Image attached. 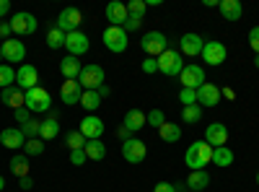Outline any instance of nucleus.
Masks as SVG:
<instances>
[{
  "label": "nucleus",
  "instance_id": "49",
  "mask_svg": "<svg viewBox=\"0 0 259 192\" xmlns=\"http://www.w3.org/2000/svg\"><path fill=\"white\" fill-rule=\"evenodd\" d=\"M11 13V0H0V18H6Z\"/></svg>",
  "mask_w": 259,
  "mask_h": 192
},
{
  "label": "nucleus",
  "instance_id": "20",
  "mask_svg": "<svg viewBox=\"0 0 259 192\" xmlns=\"http://www.w3.org/2000/svg\"><path fill=\"white\" fill-rule=\"evenodd\" d=\"M0 145L11 148V151H18V148L26 145V135L21 133V127H6V130L0 133Z\"/></svg>",
  "mask_w": 259,
  "mask_h": 192
},
{
  "label": "nucleus",
  "instance_id": "7",
  "mask_svg": "<svg viewBox=\"0 0 259 192\" xmlns=\"http://www.w3.org/2000/svg\"><path fill=\"white\" fill-rule=\"evenodd\" d=\"M148 156V145L140 138H127L122 140V159L130 164H143Z\"/></svg>",
  "mask_w": 259,
  "mask_h": 192
},
{
  "label": "nucleus",
  "instance_id": "5",
  "mask_svg": "<svg viewBox=\"0 0 259 192\" xmlns=\"http://www.w3.org/2000/svg\"><path fill=\"white\" fill-rule=\"evenodd\" d=\"M104 78H106L104 68H101V65H94V62H91V65H83L78 83L83 86V91H99V86H104Z\"/></svg>",
  "mask_w": 259,
  "mask_h": 192
},
{
  "label": "nucleus",
  "instance_id": "22",
  "mask_svg": "<svg viewBox=\"0 0 259 192\" xmlns=\"http://www.w3.org/2000/svg\"><path fill=\"white\" fill-rule=\"evenodd\" d=\"M127 18H130L127 3H122V0H114V3L106 6V21H109V26H124Z\"/></svg>",
  "mask_w": 259,
  "mask_h": 192
},
{
  "label": "nucleus",
  "instance_id": "27",
  "mask_svg": "<svg viewBox=\"0 0 259 192\" xmlns=\"http://www.w3.org/2000/svg\"><path fill=\"white\" fill-rule=\"evenodd\" d=\"M184 184H187L189 192H202L210 184V174L205 172V169H200V172H189V177H187Z\"/></svg>",
  "mask_w": 259,
  "mask_h": 192
},
{
  "label": "nucleus",
  "instance_id": "57",
  "mask_svg": "<svg viewBox=\"0 0 259 192\" xmlns=\"http://www.w3.org/2000/svg\"><path fill=\"white\" fill-rule=\"evenodd\" d=\"M0 47H3V42H0Z\"/></svg>",
  "mask_w": 259,
  "mask_h": 192
},
{
  "label": "nucleus",
  "instance_id": "46",
  "mask_svg": "<svg viewBox=\"0 0 259 192\" xmlns=\"http://www.w3.org/2000/svg\"><path fill=\"white\" fill-rule=\"evenodd\" d=\"M85 161H89L85 159V151H70V164L73 166H83Z\"/></svg>",
  "mask_w": 259,
  "mask_h": 192
},
{
  "label": "nucleus",
  "instance_id": "11",
  "mask_svg": "<svg viewBox=\"0 0 259 192\" xmlns=\"http://www.w3.org/2000/svg\"><path fill=\"white\" fill-rule=\"evenodd\" d=\"M36 26H39V24H36V16H34V13H26V11L13 13V18H11V29H13V34H18V36L34 34Z\"/></svg>",
  "mask_w": 259,
  "mask_h": 192
},
{
  "label": "nucleus",
  "instance_id": "40",
  "mask_svg": "<svg viewBox=\"0 0 259 192\" xmlns=\"http://www.w3.org/2000/svg\"><path fill=\"white\" fill-rule=\"evenodd\" d=\"M163 122H166V114H163L161 109H150V112H148V125H150V127H156V130H158Z\"/></svg>",
  "mask_w": 259,
  "mask_h": 192
},
{
  "label": "nucleus",
  "instance_id": "29",
  "mask_svg": "<svg viewBox=\"0 0 259 192\" xmlns=\"http://www.w3.org/2000/svg\"><path fill=\"white\" fill-rule=\"evenodd\" d=\"M11 172L18 177V179H24V177H29V156L26 153H16L13 159H11Z\"/></svg>",
  "mask_w": 259,
  "mask_h": 192
},
{
  "label": "nucleus",
  "instance_id": "28",
  "mask_svg": "<svg viewBox=\"0 0 259 192\" xmlns=\"http://www.w3.org/2000/svg\"><path fill=\"white\" fill-rule=\"evenodd\" d=\"M158 135H161V140L163 143H177L179 138H182V125H177V122H163L161 127H158Z\"/></svg>",
  "mask_w": 259,
  "mask_h": 192
},
{
  "label": "nucleus",
  "instance_id": "25",
  "mask_svg": "<svg viewBox=\"0 0 259 192\" xmlns=\"http://www.w3.org/2000/svg\"><path fill=\"white\" fill-rule=\"evenodd\" d=\"M218 8H221V16H223L226 21H239L241 13H244L241 0H221Z\"/></svg>",
  "mask_w": 259,
  "mask_h": 192
},
{
  "label": "nucleus",
  "instance_id": "3",
  "mask_svg": "<svg viewBox=\"0 0 259 192\" xmlns=\"http://www.w3.org/2000/svg\"><path fill=\"white\" fill-rule=\"evenodd\" d=\"M140 47H143V52L148 55V57H161L166 50H168V39H166V34L163 31H148V34H143V39H140Z\"/></svg>",
  "mask_w": 259,
  "mask_h": 192
},
{
  "label": "nucleus",
  "instance_id": "33",
  "mask_svg": "<svg viewBox=\"0 0 259 192\" xmlns=\"http://www.w3.org/2000/svg\"><path fill=\"white\" fill-rule=\"evenodd\" d=\"M13 83H16V70L8 65V62H0V91L13 86Z\"/></svg>",
  "mask_w": 259,
  "mask_h": 192
},
{
  "label": "nucleus",
  "instance_id": "18",
  "mask_svg": "<svg viewBox=\"0 0 259 192\" xmlns=\"http://www.w3.org/2000/svg\"><path fill=\"white\" fill-rule=\"evenodd\" d=\"M0 101L16 112V109H21V106H26V91H21L16 83H13V86H8V89L0 91Z\"/></svg>",
  "mask_w": 259,
  "mask_h": 192
},
{
  "label": "nucleus",
  "instance_id": "35",
  "mask_svg": "<svg viewBox=\"0 0 259 192\" xmlns=\"http://www.w3.org/2000/svg\"><path fill=\"white\" fill-rule=\"evenodd\" d=\"M47 47H50V50H60V47H65V31H60L57 26L50 29V31H47Z\"/></svg>",
  "mask_w": 259,
  "mask_h": 192
},
{
  "label": "nucleus",
  "instance_id": "41",
  "mask_svg": "<svg viewBox=\"0 0 259 192\" xmlns=\"http://www.w3.org/2000/svg\"><path fill=\"white\" fill-rule=\"evenodd\" d=\"M179 101H182L184 106L197 104V91H194V89H182V91H179Z\"/></svg>",
  "mask_w": 259,
  "mask_h": 192
},
{
  "label": "nucleus",
  "instance_id": "42",
  "mask_svg": "<svg viewBox=\"0 0 259 192\" xmlns=\"http://www.w3.org/2000/svg\"><path fill=\"white\" fill-rule=\"evenodd\" d=\"M140 70H143L145 75L158 73V60H156V57H145V60H143V65H140Z\"/></svg>",
  "mask_w": 259,
  "mask_h": 192
},
{
  "label": "nucleus",
  "instance_id": "6",
  "mask_svg": "<svg viewBox=\"0 0 259 192\" xmlns=\"http://www.w3.org/2000/svg\"><path fill=\"white\" fill-rule=\"evenodd\" d=\"M26 109L29 112H50L52 109V96L47 89L34 86L31 91H26Z\"/></svg>",
  "mask_w": 259,
  "mask_h": 192
},
{
  "label": "nucleus",
  "instance_id": "4",
  "mask_svg": "<svg viewBox=\"0 0 259 192\" xmlns=\"http://www.w3.org/2000/svg\"><path fill=\"white\" fill-rule=\"evenodd\" d=\"M101 39H104V47L109 52H114V55H122L127 50V45H130V34L122 26H106Z\"/></svg>",
  "mask_w": 259,
  "mask_h": 192
},
{
  "label": "nucleus",
  "instance_id": "14",
  "mask_svg": "<svg viewBox=\"0 0 259 192\" xmlns=\"http://www.w3.org/2000/svg\"><path fill=\"white\" fill-rule=\"evenodd\" d=\"M0 55H3L6 62H24L26 60V45L21 39H6L3 47H0Z\"/></svg>",
  "mask_w": 259,
  "mask_h": 192
},
{
  "label": "nucleus",
  "instance_id": "12",
  "mask_svg": "<svg viewBox=\"0 0 259 192\" xmlns=\"http://www.w3.org/2000/svg\"><path fill=\"white\" fill-rule=\"evenodd\" d=\"M89 47H91V39H89V34H83V31L65 34V50H68V55L80 57V55L89 52Z\"/></svg>",
  "mask_w": 259,
  "mask_h": 192
},
{
  "label": "nucleus",
  "instance_id": "21",
  "mask_svg": "<svg viewBox=\"0 0 259 192\" xmlns=\"http://www.w3.org/2000/svg\"><path fill=\"white\" fill-rule=\"evenodd\" d=\"M80 96H83V86H80L78 81H65L62 86H60V99H62V104H68V106L80 104Z\"/></svg>",
  "mask_w": 259,
  "mask_h": 192
},
{
  "label": "nucleus",
  "instance_id": "39",
  "mask_svg": "<svg viewBox=\"0 0 259 192\" xmlns=\"http://www.w3.org/2000/svg\"><path fill=\"white\" fill-rule=\"evenodd\" d=\"M145 0H130V3H127V13L130 16H135V18H143L145 16Z\"/></svg>",
  "mask_w": 259,
  "mask_h": 192
},
{
  "label": "nucleus",
  "instance_id": "30",
  "mask_svg": "<svg viewBox=\"0 0 259 192\" xmlns=\"http://www.w3.org/2000/svg\"><path fill=\"white\" fill-rule=\"evenodd\" d=\"M83 151H85V159H89V161H104V156H106V145H104L101 140H89Z\"/></svg>",
  "mask_w": 259,
  "mask_h": 192
},
{
  "label": "nucleus",
  "instance_id": "17",
  "mask_svg": "<svg viewBox=\"0 0 259 192\" xmlns=\"http://www.w3.org/2000/svg\"><path fill=\"white\" fill-rule=\"evenodd\" d=\"M221 89L218 86H215V83H202V86L197 89V104L200 106H210V109H212V106H218L221 104Z\"/></svg>",
  "mask_w": 259,
  "mask_h": 192
},
{
  "label": "nucleus",
  "instance_id": "26",
  "mask_svg": "<svg viewBox=\"0 0 259 192\" xmlns=\"http://www.w3.org/2000/svg\"><path fill=\"white\" fill-rule=\"evenodd\" d=\"M60 135V122H57V112H50L47 120H41V127H39V138L41 140H52Z\"/></svg>",
  "mask_w": 259,
  "mask_h": 192
},
{
  "label": "nucleus",
  "instance_id": "16",
  "mask_svg": "<svg viewBox=\"0 0 259 192\" xmlns=\"http://www.w3.org/2000/svg\"><path fill=\"white\" fill-rule=\"evenodd\" d=\"M226 140H228V127L223 122H212L205 127V143L207 145L221 148V145H226Z\"/></svg>",
  "mask_w": 259,
  "mask_h": 192
},
{
  "label": "nucleus",
  "instance_id": "10",
  "mask_svg": "<svg viewBox=\"0 0 259 192\" xmlns=\"http://www.w3.org/2000/svg\"><path fill=\"white\" fill-rule=\"evenodd\" d=\"M179 81H182V89H194V91H197L205 83V68L194 65V62H187L182 75H179Z\"/></svg>",
  "mask_w": 259,
  "mask_h": 192
},
{
  "label": "nucleus",
  "instance_id": "52",
  "mask_svg": "<svg viewBox=\"0 0 259 192\" xmlns=\"http://www.w3.org/2000/svg\"><path fill=\"white\" fill-rule=\"evenodd\" d=\"M202 6H207V8H215V6H218V0H202Z\"/></svg>",
  "mask_w": 259,
  "mask_h": 192
},
{
  "label": "nucleus",
  "instance_id": "38",
  "mask_svg": "<svg viewBox=\"0 0 259 192\" xmlns=\"http://www.w3.org/2000/svg\"><path fill=\"white\" fill-rule=\"evenodd\" d=\"M39 127H41V120H29L26 125H21V133L26 135V140H31V138H39Z\"/></svg>",
  "mask_w": 259,
  "mask_h": 192
},
{
  "label": "nucleus",
  "instance_id": "9",
  "mask_svg": "<svg viewBox=\"0 0 259 192\" xmlns=\"http://www.w3.org/2000/svg\"><path fill=\"white\" fill-rule=\"evenodd\" d=\"M80 24H83V13L78 8H62L60 16H57V29L65 31V34L80 31Z\"/></svg>",
  "mask_w": 259,
  "mask_h": 192
},
{
  "label": "nucleus",
  "instance_id": "31",
  "mask_svg": "<svg viewBox=\"0 0 259 192\" xmlns=\"http://www.w3.org/2000/svg\"><path fill=\"white\" fill-rule=\"evenodd\" d=\"M80 106L89 114H94L99 106H101V96H99V91H83V96H80Z\"/></svg>",
  "mask_w": 259,
  "mask_h": 192
},
{
  "label": "nucleus",
  "instance_id": "45",
  "mask_svg": "<svg viewBox=\"0 0 259 192\" xmlns=\"http://www.w3.org/2000/svg\"><path fill=\"white\" fill-rule=\"evenodd\" d=\"M249 47L259 55V26H254V29L249 31Z\"/></svg>",
  "mask_w": 259,
  "mask_h": 192
},
{
  "label": "nucleus",
  "instance_id": "36",
  "mask_svg": "<svg viewBox=\"0 0 259 192\" xmlns=\"http://www.w3.org/2000/svg\"><path fill=\"white\" fill-rule=\"evenodd\" d=\"M85 143H89V140H85V138H83L78 130L68 133V138H65V145H68L70 151H83V148H85Z\"/></svg>",
  "mask_w": 259,
  "mask_h": 192
},
{
  "label": "nucleus",
  "instance_id": "53",
  "mask_svg": "<svg viewBox=\"0 0 259 192\" xmlns=\"http://www.w3.org/2000/svg\"><path fill=\"white\" fill-rule=\"evenodd\" d=\"M221 94H223V96H228V99H233V96H236V94H233V89H223Z\"/></svg>",
  "mask_w": 259,
  "mask_h": 192
},
{
  "label": "nucleus",
  "instance_id": "37",
  "mask_svg": "<svg viewBox=\"0 0 259 192\" xmlns=\"http://www.w3.org/2000/svg\"><path fill=\"white\" fill-rule=\"evenodd\" d=\"M24 151H26V156H41V153H45V140H41V138H31V140H26Z\"/></svg>",
  "mask_w": 259,
  "mask_h": 192
},
{
  "label": "nucleus",
  "instance_id": "54",
  "mask_svg": "<svg viewBox=\"0 0 259 192\" xmlns=\"http://www.w3.org/2000/svg\"><path fill=\"white\" fill-rule=\"evenodd\" d=\"M3 187H6V179H3V177H0V192H3Z\"/></svg>",
  "mask_w": 259,
  "mask_h": 192
},
{
  "label": "nucleus",
  "instance_id": "13",
  "mask_svg": "<svg viewBox=\"0 0 259 192\" xmlns=\"http://www.w3.org/2000/svg\"><path fill=\"white\" fill-rule=\"evenodd\" d=\"M78 133H80L85 140H101V135H104V122H101V117H96V114H85V117L80 120Z\"/></svg>",
  "mask_w": 259,
  "mask_h": 192
},
{
  "label": "nucleus",
  "instance_id": "2",
  "mask_svg": "<svg viewBox=\"0 0 259 192\" xmlns=\"http://www.w3.org/2000/svg\"><path fill=\"white\" fill-rule=\"evenodd\" d=\"M184 57H182V52H177V50H166L161 57H158V73H163V75H168V78H174V75H182V70H184Z\"/></svg>",
  "mask_w": 259,
  "mask_h": 192
},
{
  "label": "nucleus",
  "instance_id": "19",
  "mask_svg": "<svg viewBox=\"0 0 259 192\" xmlns=\"http://www.w3.org/2000/svg\"><path fill=\"white\" fill-rule=\"evenodd\" d=\"M202 47H205V39H202L200 34H194V31H189V34H184V36L179 39V50H182V55H189V57L202 55Z\"/></svg>",
  "mask_w": 259,
  "mask_h": 192
},
{
  "label": "nucleus",
  "instance_id": "56",
  "mask_svg": "<svg viewBox=\"0 0 259 192\" xmlns=\"http://www.w3.org/2000/svg\"><path fill=\"white\" fill-rule=\"evenodd\" d=\"M256 184H259V172H256Z\"/></svg>",
  "mask_w": 259,
  "mask_h": 192
},
{
  "label": "nucleus",
  "instance_id": "47",
  "mask_svg": "<svg viewBox=\"0 0 259 192\" xmlns=\"http://www.w3.org/2000/svg\"><path fill=\"white\" fill-rule=\"evenodd\" d=\"M11 34H13V29H11V21H0V42L11 39Z\"/></svg>",
  "mask_w": 259,
  "mask_h": 192
},
{
  "label": "nucleus",
  "instance_id": "8",
  "mask_svg": "<svg viewBox=\"0 0 259 192\" xmlns=\"http://www.w3.org/2000/svg\"><path fill=\"white\" fill-rule=\"evenodd\" d=\"M226 57H228V50H226L223 42H215V39L205 42V47H202V60L207 62L210 68H218V65H223Z\"/></svg>",
  "mask_w": 259,
  "mask_h": 192
},
{
  "label": "nucleus",
  "instance_id": "15",
  "mask_svg": "<svg viewBox=\"0 0 259 192\" xmlns=\"http://www.w3.org/2000/svg\"><path fill=\"white\" fill-rule=\"evenodd\" d=\"M16 86L21 91H31L34 86H39V70L34 65H29V62H24V65L16 70Z\"/></svg>",
  "mask_w": 259,
  "mask_h": 192
},
{
  "label": "nucleus",
  "instance_id": "1",
  "mask_svg": "<svg viewBox=\"0 0 259 192\" xmlns=\"http://www.w3.org/2000/svg\"><path fill=\"white\" fill-rule=\"evenodd\" d=\"M210 161H212V145H207L205 140H194L184 153V164L189 166V172H200Z\"/></svg>",
  "mask_w": 259,
  "mask_h": 192
},
{
  "label": "nucleus",
  "instance_id": "44",
  "mask_svg": "<svg viewBox=\"0 0 259 192\" xmlns=\"http://www.w3.org/2000/svg\"><path fill=\"white\" fill-rule=\"evenodd\" d=\"M13 117H16V122H18V125H26V122L31 120V112L26 109V106H21V109H16V112H13Z\"/></svg>",
  "mask_w": 259,
  "mask_h": 192
},
{
  "label": "nucleus",
  "instance_id": "55",
  "mask_svg": "<svg viewBox=\"0 0 259 192\" xmlns=\"http://www.w3.org/2000/svg\"><path fill=\"white\" fill-rule=\"evenodd\" d=\"M254 65H256V68H259V55H256V60H254Z\"/></svg>",
  "mask_w": 259,
  "mask_h": 192
},
{
  "label": "nucleus",
  "instance_id": "23",
  "mask_svg": "<svg viewBox=\"0 0 259 192\" xmlns=\"http://www.w3.org/2000/svg\"><path fill=\"white\" fill-rule=\"evenodd\" d=\"M80 70H83V65H80L78 57L68 55V57L60 60V73H62L65 81H78V78H80Z\"/></svg>",
  "mask_w": 259,
  "mask_h": 192
},
{
  "label": "nucleus",
  "instance_id": "32",
  "mask_svg": "<svg viewBox=\"0 0 259 192\" xmlns=\"http://www.w3.org/2000/svg\"><path fill=\"white\" fill-rule=\"evenodd\" d=\"M212 164H215V166H231V164H233V151H231L228 145L212 148Z\"/></svg>",
  "mask_w": 259,
  "mask_h": 192
},
{
  "label": "nucleus",
  "instance_id": "24",
  "mask_svg": "<svg viewBox=\"0 0 259 192\" xmlns=\"http://www.w3.org/2000/svg\"><path fill=\"white\" fill-rule=\"evenodd\" d=\"M145 125H148V114L143 109H130L122 122V127H127V133H140Z\"/></svg>",
  "mask_w": 259,
  "mask_h": 192
},
{
  "label": "nucleus",
  "instance_id": "34",
  "mask_svg": "<svg viewBox=\"0 0 259 192\" xmlns=\"http://www.w3.org/2000/svg\"><path fill=\"white\" fill-rule=\"evenodd\" d=\"M182 120H184L187 125H194V122H200V120H202V106H200V104L184 106V109H182Z\"/></svg>",
  "mask_w": 259,
  "mask_h": 192
},
{
  "label": "nucleus",
  "instance_id": "51",
  "mask_svg": "<svg viewBox=\"0 0 259 192\" xmlns=\"http://www.w3.org/2000/svg\"><path fill=\"white\" fill-rule=\"evenodd\" d=\"M112 94V89H109V83H104V86H99V96L101 99H106V96H109Z\"/></svg>",
  "mask_w": 259,
  "mask_h": 192
},
{
  "label": "nucleus",
  "instance_id": "43",
  "mask_svg": "<svg viewBox=\"0 0 259 192\" xmlns=\"http://www.w3.org/2000/svg\"><path fill=\"white\" fill-rule=\"evenodd\" d=\"M140 26H143V18H135V16H130V18L124 21V26H122V29H124L127 34H133V31H138Z\"/></svg>",
  "mask_w": 259,
  "mask_h": 192
},
{
  "label": "nucleus",
  "instance_id": "50",
  "mask_svg": "<svg viewBox=\"0 0 259 192\" xmlns=\"http://www.w3.org/2000/svg\"><path fill=\"white\" fill-rule=\"evenodd\" d=\"M18 187H21V189H31V187H34V179H31V177L18 179Z\"/></svg>",
  "mask_w": 259,
  "mask_h": 192
},
{
  "label": "nucleus",
  "instance_id": "48",
  "mask_svg": "<svg viewBox=\"0 0 259 192\" xmlns=\"http://www.w3.org/2000/svg\"><path fill=\"white\" fill-rule=\"evenodd\" d=\"M153 192H177V187L168 184V182H158V184L153 187Z\"/></svg>",
  "mask_w": 259,
  "mask_h": 192
}]
</instances>
